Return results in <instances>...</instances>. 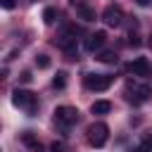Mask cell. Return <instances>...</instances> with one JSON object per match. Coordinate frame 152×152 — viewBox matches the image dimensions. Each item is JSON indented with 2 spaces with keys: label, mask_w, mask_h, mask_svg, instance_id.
<instances>
[{
  "label": "cell",
  "mask_w": 152,
  "mask_h": 152,
  "mask_svg": "<svg viewBox=\"0 0 152 152\" xmlns=\"http://www.w3.org/2000/svg\"><path fill=\"white\" fill-rule=\"evenodd\" d=\"M52 152H64V145L62 142H52Z\"/></svg>",
  "instance_id": "ffe728a7"
},
{
  "label": "cell",
  "mask_w": 152,
  "mask_h": 152,
  "mask_svg": "<svg viewBox=\"0 0 152 152\" xmlns=\"http://www.w3.org/2000/svg\"><path fill=\"white\" fill-rule=\"evenodd\" d=\"M28 2H33V0H28Z\"/></svg>",
  "instance_id": "603a6c76"
},
{
  "label": "cell",
  "mask_w": 152,
  "mask_h": 152,
  "mask_svg": "<svg viewBox=\"0 0 152 152\" xmlns=\"http://www.w3.org/2000/svg\"><path fill=\"white\" fill-rule=\"evenodd\" d=\"M76 12H78V17H81L83 21H95V10H93V7H88L86 2H83V5H78V7H76Z\"/></svg>",
  "instance_id": "8fae6325"
},
{
  "label": "cell",
  "mask_w": 152,
  "mask_h": 152,
  "mask_svg": "<svg viewBox=\"0 0 152 152\" xmlns=\"http://www.w3.org/2000/svg\"><path fill=\"white\" fill-rule=\"evenodd\" d=\"M90 112L93 114H107V112H112V102L109 100H95L93 107H90Z\"/></svg>",
  "instance_id": "30bf717a"
},
{
  "label": "cell",
  "mask_w": 152,
  "mask_h": 152,
  "mask_svg": "<svg viewBox=\"0 0 152 152\" xmlns=\"http://www.w3.org/2000/svg\"><path fill=\"white\" fill-rule=\"evenodd\" d=\"M36 66H38V69H48V66H50V57H48V55H38V57H36Z\"/></svg>",
  "instance_id": "2e32d148"
},
{
  "label": "cell",
  "mask_w": 152,
  "mask_h": 152,
  "mask_svg": "<svg viewBox=\"0 0 152 152\" xmlns=\"http://www.w3.org/2000/svg\"><path fill=\"white\" fill-rule=\"evenodd\" d=\"M150 95H152V88H150L147 83L128 81V86H126V100H128L131 104H142V102L150 100Z\"/></svg>",
  "instance_id": "6da1fadb"
},
{
  "label": "cell",
  "mask_w": 152,
  "mask_h": 152,
  "mask_svg": "<svg viewBox=\"0 0 152 152\" xmlns=\"http://www.w3.org/2000/svg\"><path fill=\"white\" fill-rule=\"evenodd\" d=\"M31 78H33V76H31V71H21V76H19V81H21V83H28Z\"/></svg>",
  "instance_id": "ac0fdd59"
},
{
  "label": "cell",
  "mask_w": 152,
  "mask_h": 152,
  "mask_svg": "<svg viewBox=\"0 0 152 152\" xmlns=\"http://www.w3.org/2000/svg\"><path fill=\"white\" fill-rule=\"evenodd\" d=\"M12 104L19 107V109H24L26 114H33V112L38 109V97H36L31 90H21V88H17V90L12 93Z\"/></svg>",
  "instance_id": "7a4b0ae2"
},
{
  "label": "cell",
  "mask_w": 152,
  "mask_h": 152,
  "mask_svg": "<svg viewBox=\"0 0 152 152\" xmlns=\"http://www.w3.org/2000/svg\"><path fill=\"white\" fill-rule=\"evenodd\" d=\"M102 64H116V52L114 50H104V52H100V57H97Z\"/></svg>",
  "instance_id": "4fadbf2b"
},
{
  "label": "cell",
  "mask_w": 152,
  "mask_h": 152,
  "mask_svg": "<svg viewBox=\"0 0 152 152\" xmlns=\"http://www.w3.org/2000/svg\"><path fill=\"white\" fill-rule=\"evenodd\" d=\"M52 88H57V90H64L66 88V74L64 71H57V76L52 78Z\"/></svg>",
  "instance_id": "5bb4252c"
},
{
  "label": "cell",
  "mask_w": 152,
  "mask_h": 152,
  "mask_svg": "<svg viewBox=\"0 0 152 152\" xmlns=\"http://www.w3.org/2000/svg\"><path fill=\"white\" fill-rule=\"evenodd\" d=\"M114 76H107V74H86L83 76V86L88 90H95V93H102L112 86Z\"/></svg>",
  "instance_id": "277c9868"
},
{
  "label": "cell",
  "mask_w": 152,
  "mask_h": 152,
  "mask_svg": "<svg viewBox=\"0 0 152 152\" xmlns=\"http://www.w3.org/2000/svg\"><path fill=\"white\" fill-rule=\"evenodd\" d=\"M69 5H74V7H78V5H83V0H69Z\"/></svg>",
  "instance_id": "7402d4cb"
},
{
  "label": "cell",
  "mask_w": 152,
  "mask_h": 152,
  "mask_svg": "<svg viewBox=\"0 0 152 152\" xmlns=\"http://www.w3.org/2000/svg\"><path fill=\"white\" fill-rule=\"evenodd\" d=\"M150 150H152V138H147V140H142V142H140L138 147H133L131 152H150Z\"/></svg>",
  "instance_id": "9a60e30c"
},
{
  "label": "cell",
  "mask_w": 152,
  "mask_h": 152,
  "mask_svg": "<svg viewBox=\"0 0 152 152\" xmlns=\"http://www.w3.org/2000/svg\"><path fill=\"white\" fill-rule=\"evenodd\" d=\"M78 121V109L76 107H69V104H62L55 109V124L62 126V128H69Z\"/></svg>",
  "instance_id": "5b68a950"
},
{
  "label": "cell",
  "mask_w": 152,
  "mask_h": 152,
  "mask_svg": "<svg viewBox=\"0 0 152 152\" xmlns=\"http://www.w3.org/2000/svg\"><path fill=\"white\" fill-rule=\"evenodd\" d=\"M126 38H128V45H133V48H138V45H140V36H138L135 31H128V36H126Z\"/></svg>",
  "instance_id": "e0dca14e"
},
{
  "label": "cell",
  "mask_w": 152,
  "mask_h": 152,
  "mask_svg": "<svg viewBox=\"0 0 152 152\" xmlns=\"http://www.w3.org/2000/svg\"><path fill=\"white\" fill-rule=\"evenodd\" d=\"M104 40H107V33L104 31H95V33H90L88 38H86V52H97V50H102V45H104Z\"/></svg>",
  "instance_id": "ba28073f"
},
{
  "label": "cell",
  "mask_w": 152,
  "mask_h": 152,
  "mask_svg": "<svg viewBox=\"0 0 152 152\" xmlns=\"http://www.w3.org/2000/svg\"><path fill=\"white\" fill-rule=\"evenodd\" d=\"M55 19H57V10H55V7H45V10H43V21H45L48 26H52Z\"/></svg>",
  "instance_id": "7c38bea8"
},
{
  "label": "cell",
  "mask_w": 152,
  "mask_h": 152,
  "mask_svg": "<svg viewBox=\"0 0 152 152\" xmlns=\"http://www.w3.org/2000/svg\"><path fill=\"white\" fill-rule=\"evenodd\" d=\"M126 69L133 74V76H150V62H147V57H135V59H131L128 64H126Z\"/></svg>",
  "instance_id": "52a82bcc"
},
{
  "label": "cell",
  "mask_w": 152,
  "mask_h": 152,
  "mask_svg": "<svg viewBox=\"0 0 152 152\" xmlns=\"http://www.w3.org/2000/svg\"><path fill=\"white\" fill-rule=\"evenodd\" d=\"M135 2H138L140 7H150V5H152V0H135Z\"/></svg>",
  "instance_id": "44dd1931"
},
{
  "label": "cell",
  "mask_w": 152,
  "mask_h": 152,
  "mask_svg": "<svg viewBox=\"0 0 152 152\" xmlns=\"http://www.w3.org/2000/svg\"><path fill=\"white\" fill-rule=\"evenodd\" d=\"M21 142H24L31 152H43V145L38 142V138H36L31 131H24V133H21Z\"/></svg>",
  "instance_id": "9c48e42d"
},
{
  "label": "cell",
  "mask_w": 152,
  "mask_h": 152,
  "mask_svg": "<svg viewBox=\"0 0 152 152\" xmlns=\"http://www.w3.org/2000/svg\"><path fill=\"white\" fill-rule=\"evenodd\" d=\"M102 21H104L107 26H119V24L124 21V10H121L119 5H107L104 12H102Z\"/></svg>",
  "instance_id": "8992f818"
},
{
  "label": "cell",
  "mask_w": 152,
  "mask_h": 152,
  "mask_svg": "<svg viewBox=\"0 0 152 152\" xmlns=\"http://www.w3.org/2000/svg\"><path fill=\"white\" fill-rule=\"evenodd\" d=\"M14 5H17L14 0H2V7H5V10H14Z\"/></svg>",
  "instance_id": "d6986e66"
},
{
  "label": "cell",
  "mask_w": 152,
  "mask_h": 152,
  "mask_svg": "<svg viewBox=\"0 0 152 152\" xmlns=\"http://www.w3.org/2000/svg\"><path fill=\"white\" fill-rule=\"evenodd\" d=\"M86 138H88V142H90L93 147H104V142L109 140V126H107V124H102V121L90 124V126H88Z\"/></svg>",
  "instance_id": "3957f363"
}]
</instances>
